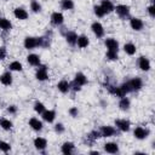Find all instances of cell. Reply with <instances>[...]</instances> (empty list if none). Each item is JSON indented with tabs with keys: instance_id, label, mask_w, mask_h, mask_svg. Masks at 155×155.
Here are the masks:
<instances>
[{
	"instance_id": "7a4b0ae2",
	"label": "cell",
	"mask_w": 155,
	"mask_h": 155,
	"mask_svg": "<svg viewBox=\"0 0 155 155\" xmlns=\"http://www.w3.org/2000/svg\"><path fill=\"white\" fill-rule=\"evenodd\" d=\"M149 134H150L149 128L143 127V126H137V127H134V130H133V137H134L136 139H138V140H143V139L148 138Z\"/></svg>"
},
{
	"instance_id": "4fadbf2b",
	"label": "cell",
	"mask_w": 155,
	"mask_h": 155,
	"mask_svg": "<svg viewBox=\"0 0 155 155\" xmlns=\"http://www.w3.org/2000/svg\"><path fill=\"white\" fill-rule=\"evenodd\" d=\"M104 45L107 47V51H116L119 52V41L114 38H107L104 40Z\"/></svg>"
},
{
	"instance_id": "60d3db41",
	"label": "cell",
	"mask_w": 155,
	"mask_h": 155,
	"mask_svg": "<svg viewBox=\"0 0 155 155\" xmlns=\"http://www.w3.org/2000/svg\"><path fill=\"white\" fill-rule=\"evenodd\" d=\"M7 56V50L5 46H0V61H4Z\"/></svg>"
},
{
	"instance_id": "74e56055",
	"label": "cell",
	"mask_w": 155,
	"mask_h": 155,
	"mask_svg": "<svg viewBox=\"0 0 155 155\" xmlns=\"http://www.w3.org/2000/svg\"><path fill=\"white\" fill-rule=\"evenodd\" d=\"M68 113H69V115H70L71 117H78V115H79V109H78V107H71V108H69Z\"/></svg>"
},
{
	"instance_id": "8fae6325",
	"label": "cell",
	"mask_w": 155,
	"mask_h": 155,
	"mask_svg": "<svg viewBox=\"0 0 155 155\" xmlns=\"http://www.w3.org/2000/svg\"><path fill=\"white\" fill-rule=\"evenodd\" d=\"M28 125H29V127H30L33 131H35V132H40V131L44 128V124H42V121L39 120V119L35 117V116H33V117L29 119Z\"/></svg>"
},
{
	"instance_id": "52a82bcc",
	"label": "cell",
	"mask_w": 155,
	"mask_h": 155,
	"mask_svg": "<svg viewBox=\"0 0 155 155\" xmlns=\"http://www.w3.org/2000/svg\"><path fill=\"white\" fill-rule=\"evenodd\" d=\"M99 133H101V137H104V138H109V137H114L117 131L114 126H109V125H105V126H102L99 128Z\"/></svg>"
},
{
	"instance_id": "83f0119b",
	"label": "cell",
	"mask_w": 155,
	"mask_h": 155,
	"mask_svg": "<svg viewBox=\"0 0 155 155\" xmlns=\"http://www.w3.org/2000/svg\"><path fill=\"white\" fill-rule=\"evenodd\" d=\"M98 138H101L99 130H98V131H97V130H93V131H91L90 133L86 134V140H87L88 143H93V142H96Z\"/></svg>"
},
{
	"instance_id": "4316f807",
	"label": "cell",
	"mask_w": 155,
	"mask_h": 155,
	"mask_svg": "<svg viewBox=\"0 0 155 155\" xmlns=\"http://www.w3.org/2000/svg\"><path fill=\"white\" fill-rule=\"evenodd\" d=\"M0 29L2 31H10L12 29V23L5 17H0Z\"/></svg>"
},
{
	"instance_id": "2e32d148",
	"label": "cell",
	"mask_w": 155,
	"mask_h": 155,
	"mask_svg": "<svg viewBox=\"0 0 155 155\" xmlns=\"http://www.w3.org/2000/svg\"><path fill=\"white\" fill-rule=\"evenodd\" d=\"M41 117L45 122H48V124H52L54 120H56V110L54 109H46L42 114H41Z\"/></svg>"
},
{
	"instance_id": "7c38bea8",
	"label": "cell",
	"mask_w": 155,
	"mask_h": 155,
	"mask_svg": "<svg viewBox=\"0 0 155 155\" xmlns=\"http://www.w3.org/2000/svg\"><path fill=\"white\" fill-rule=\"evenodd\" d=\"M33 144H34V147H35L36 150H39V151H44V150L46 149V147H47V139L44 138V137L38 136V137L34 138Z\"/></svg>"
},
{
	"instance_id": "f1b7e54d",
	"label": "cell",
	"mask_w": 155,
	"mask_h": 155,
	"mask_svg": "<svg viewBox=\"0 0 155 155\" xmlns=\"http://www.w3.org/2000/svg\"><path fill=\"white\" fill-rule=\"evenodd\" d=\"M0 127L5 131H11L12 127H13V124L10 119H6V117H1L0 119Z\"/></svg>"
},
{
	"instance_id": "d6986e66",
	"label": "cell",
	"mask_w": 155,
	"mask_h": 155,
	"mask_svg": "<svg viewBox=\"0 0 155 155\" xmlns=\"http://www.w3.org/2000/svg\"><path fill=\"white\" fill-rule=\"evenodd\" d=\"M13 16L19 21H25L29 17V13L24 7H16L13 10Z\"/></svg>"
},
{
	"instance_id": "e0dca14e",
	"label": "cell",
	"mask_w": 155,
	"mask_h": 155,
	"mask_svg": "<svg viewBox=\"0 0 155 155\" xmlns=\"http://www.w3.org/2000/svg\"><path fill=\"white\" fill-rule=\"evenodd\" d=\"M74 151H75V144H74L73 142L67 140V142H64V143L62 144V147H61V153L64 154V155H71Z\"/></svg>"
},
{
	"instance_id": "8992f818",
	"label": "cell",
	"mask_w": 155,
	"mask_h": 155,
	"mask_svg": "<svg viewBox=\"0 0 155 155\" xmlns=\"http://www.w3.org/2000/svg\"><path fill=\"white\" fill-rule=\"evenodd\" d=\"M50 22L52 25H56V27H59L64 23V16L62 12L59 11H54L51 13V17H50Z\"/></svg>"
},
{
	"instance_id": "7bdbcfd3",
	"label": "cell",
	"mask_w": 155,
	"mask_h": 155,
	"mask_svg": "<svg viewBox=\"0 0 155 155\" xmlns=\"http://www.w3.org/2000/svg\"><path fill=\"white\" fill-rule=\"evenodd\" d=\"M150 1H151V2H153V1H154V0H150Z\"/></svg>"
},
{
	"instance_id": "277c9868",
	"label": "cell",
	"mask_w": 155,
	"mask_h": 155,
	"mask_svg": "<svg viewBox=\"0 0 155 155\" xmlns=\"http://www.w3.org/2000/svg\"><path fill=\"white\" fill-rule=\"evenodd\" d=\"M35 79L38 81H46L48 79V70H47V65L45 64H40L35 71Z\"/></svg>"
},
{
	"instance_id": "ac0fdd59",
	"label": "cell",
	"mask_w": 155,
	"mask_h": 155,
	"mask_svg": "<svg viewBox=\"0 0 155 155\" xmlns=\"http://www.w3.org/2000/svg\"><path fill=\"white\" fill-rule=\"evenodd\" d=\"M103 149L105 153L108 154H117L120 151L119 149V144L115 143V142H107L104 145H103Z\"/></svg>"
},
{
	"instance_id": "ee69618b",
	"label": "cell",
	"mask_w": 155,
	"mask_h": 155,
	"mask_svg": "<svg viewBox=\"0 0 155 155\" xmlns=\"http://www.w3.org/2000/svg\"><path fill=\"white\" fill-rule=\"evenodd\" d=\"M101 1H102V0H101Z\"/></svg>"
},
{
	"instance_id": "ab89813d",
	"label": "cell",
	"mask_w": 155,
	"mask_h": 155,
	"mask_svg": "<svg viewBox=\"0 0 155 155\" xmlns=\"http://www.w3.org/2000/svg\"><path fill=\"white\" fill-rule=\"evenodd\" d=\"M147 12H148V15H149L151 18H154V17H155V6H154L153 4H150V5L147 7Z\"/></svg>"
},
{
	"instance_id": "d590c367",
	"label": "cell",
	"mask_w": 155,
	"mask_h": 155,
	"mask_svg": "<svg viewBox=\"0 0 155 155\" xmlns=\"http://www.w3.org/2000/svg\"><path fill=\"white\" fill-rule=\"evenodd\" d=\"M105 58L108 61H116L119 58V53L116 51H107L105 53Z\"/></svg>"
},
{
	"instance_id": "e575fe53",
	"label": "cell",
	"mask_w": 155,
	"mask_h": 155,
	"mask_svg": "<svg viewBox=\"0 0 155 155\" xmlns=\"http://www.w3.org/2000/svg\"><path fill=\"white\" fill-rule=\"evenodd\" d=\"M10 150H11V144L7 143L6 140L0 139V151H2V153H8Z\"/></svg>"
},
{
	"instance_id": "9a60e30c",
	"label": "cell",
	"mask_w": 155,
	"mask_h": 155,
	"mask_svg": "<svg viewBox=\"0 0 155 155\" xmlns=\"http://www.w3.org/2000/svg\"><path fill=\"white\" fill-rule=\"evenodd\" d=\"M130 87H131V91H139L142 87H143V80L139 78V76H136V78H132L131 80L127 81Z\"/></svg>"
},
{
	"instance_id": "603a6c76",
	"label": "cell",
	"mask_w": 155,
	"mask_h": 155,
	"mask_svg": "<svg viewBox=\"0 0 155 155\" xmlns=\"http://www.w3.org/2000/svg\"><path fill=\"white\" fill-rule=\"evenodd\" d=\"M64 38H65V41L70 45V46H75L76 45V39H78V34L73 30H68L65 34H64Z\"/></svg>"
},
{
	"instance_id": "44dd1931",
	"label": "cell",
	"mask_w": 155,
	"mask_h": 155,
	"mask_svg": "<svg viewBox=\"0 0 155 155\" xmlns=\"http://www.w3.org/2000/svg\"><path fill=\"white\" fill-rule=\"evenodd\" d=\"M76 45L79 48H86L88 45H90V39L87 35L85 34H81V35H78V39H76Z\"/></svg>"
},
{
	"instance_id": "8d00e7d4",
	"label": "cell",
	"mask_w": 155,
	"mask_h": 155,
	"mask_svg": "<svg viewBox=\"0 0 155 155\" xmlns=\"http://www.w3.org/2000/svg\"><path fill=\"white\" fill-rule=\"evenodd\" d=\"M53 130H54L56 133L62 134V133H64V131H65V126H64L62 122H57V124L53 126Z\"/></svg>"
},
{
	"instance_id": "5bb4252c",
	"label": "cell",
	"mask_w": 155,
	"mask_h": 155,
	"mask_svg": "<svg viewBox=\"0 0 155 155\" xmlns=\"http://www.w3.org/2000/svg\"><path fill=\"white\" fill-rule=\"evenodd\" d=\"M12 82H13V76H12L11 70L4 71V73L0 75V84H1V85H4V86H11Z\"/></svg>"
},
{
	"instance_id": "6da1fadb",
	"label": "cell",
	"mask_w": 155,
	"mask_h": 155,
	"mask_svg": "<svg viewBox=\"0 0 155 155\" xmlns=\"http://www.w3.org/2000/svg\"><path fill=\"white\" fill-rule=\"evenodd\" d=\"M88 82L87 80V76L82 73V71H78L75 75H74V80L70 82V90L73 91H81V87L85 86L86 84Z\"/></svg>"
},
{
	"instance_id": "836d02e7",
	"label": "cell",
	"mask_w": 155,
	"mask_h": 155,
	"mask_svg": "<svg viewBox=\"0 0 155 155\" xmlns=\"http://www.w3.org/2000/svg\"><path fill=\"white\" fill-rule=\"evenodd\" d=\"M93 12H94V15H96L98 18H102V17L105 16V12H104V10L102 8L101 5H94V6H93Z\"/></svg>"
},
{
	"instance_id": "d6a6232c",
	"label": "cell",
	"mask_w": 155,
	"mask_h": 155,
	"mask_svg": "<svg viewBox=\"0 0 155 155\" xmlns=\"http://www.w3.org/2000/svg\"><path fill=\"white\" fill-rule=\"evenodd\" d=\"M41 4L38 1V0H31L30 1V10H31V12H34V13H39L40 11H41Z\"/></svg>"
},
{
	"instance_id": "4dcf8cb0",
	"label": "cell",
	"mask_w": 155,
	"mask_h": 155,
	"mask_svg": "<svg viewBox=\"0 0 155 155\" xmlns=\"http://www.w3.org/2000/svg\"><path fill=\"white\" fill-rule=\"evenodd\" d=\"M75 6L73 0H61V8L64 11H70Z\"/></svg>"
},
{
	"instance_id": "f546056e",
	"label": "cell",
	"mask_w": 155,
	"mask_h": 155,
	"mask_svg": "<svg viewBox=\"0 0 155 155\" xmlns=\"http://www.w3.org/2000/svg\"><path fill=\"white\" fill-rule=\"evenodd\" d=\"M8 70H11V71H22L23 70V64L19 61H12L8 64Z\"/></svg>"
},
{
	"instance_id": "f35d334b",
	"label": "cell",
	"mask_w": 155,
	"mask_h": 155,
	"mask_svg": "<svg viewBox=\"0 0 155 155\" xmlns=\"http://www.w3.org/2000/svg\"><path fill=\"white\" fill-rule=\"evenodd\" d=\"M17 110H18V108H17V105H15V104H11V105H8V107L6 108V111H7L8 114H11V115H15V114L17 113Z\"/></svg>"
},
{
	"instance_id": "5b68a950",
	"label": "cell",
	"mask_w": 155,
	"mask_h": 155,
	"mask_svg": "<svg viewBox=\"0 0 155 155\" xmlns=\"http://www.w3.org/2000/svg\"><path fill=\"white\" fill-rule=\"evenodd\" d=\"M114 125L116 126V130H119L120 132H128L131 130V122L126 119H116L114 121Z\"/></svg>"
},
{
	"instance_id": "ffe728a7",
	"label": "cell",
	"mask_w": 155,
	"mask_h": 155,
	"mask_svg": "<svg viewBox=\"0 0 155 155\" xmlns=\"http://www.w3.org/2000/svg\"><path fill=\"white\" fill-rule=\"evenodd\" d=\"M57 90H58L61 93H63V94L68 93V92L70 91V82H69L67 79L59 80L58 84H57Z\"/></svg>"
},
{
	"instance_id": "1f68e13d",
	"label": "cell",
	"mask_w": 155,
	"mask_h": 155,
	"mask_svg": "<svg viewBox=\"0 0 155 155\" xmlns=\"http://www.w3.org/2000/svg\"><path fill=\"white\" fill-rule=\"evenodd\" d=\"M34 111L36 113V114H39V115H41L45 110H46V107H45V104L42 103V102H40V101H36L35 103H34Z\"/></svg>"
},
{
	"instance_id": "3957f363",
	"label": "cell",
	"mask_w": 155,
	"mask_h": 155,
	"mask_svg": "<svg viewBox=\"0 0 155 155\" xmlns=\"http://www.w3.org/2000/svg\"><path fill=\"white\" fill-rule=\"evenodd\" d=\"M114 11L116 12V15L120 18L125 19V18L130 17V11L131 10H130V6L128 5H126V4H119V5H116L114 7Z\"/></svg>"
},
{
	"instance_id": "7402d4cb",
	"label": "cell",
	"mask_w": 155,
	"mask_h": 155,
	"mask_svg": "<svg viewBox=\"0 0 155 155\" xmlns=\"http://www.w3.org/2000/svg\"><path fill=\"white\" fill-rule=\"evenodd\" d=\"M27 62L28 64L33 65V67H39L41 64V59H40V56L36 54V53H29L27 56Z\"/></svg>"
},
{
	"instance_id": "b9f144b4",
	"label": "cell",
	"mask_w": 155,
	"mask_h": 155,
	"mask_svg": "<svg viewBox=\"0 0 155 155\" xmlns=\"http://www.w3.org/2000/svg\"><path fill=\"white\" fill-rule=\"evenodd\" d=\"M90 154H92V155H99V151L98 150H91Z\"/></svg>"
},
{
	"instance_id": "cb8c5ba5",
	"label": "cell",
	"mask_w": 155,
	"mask_h": 155,
	"mask_svg": "<svg viewBox=\"0 0 155 155\" xmlns=\"http://www.w3.org/2000/svg\"><path fill=\"white\" fill-rule=\"evenodd\" d=\"M124 52L127 54V56H134L136 54V52H137V46L133 44V42H126L125 45H124Z\"/></svg>"
},
{
	"instance_id": "ba28073f",
	"label": "cell",
	"mask_w": 155,
	"mask_h": 155,
	"mask_svg": "<svg viewBox=\"0 0 155 155\" xmlns=\"http://www.w3.org/2000/svg\"><path fill=\"white\" fill-rule=\"evenodd\" d=\"M138 63V68L142 70V71H149L151 69V63H150V59L147 57V56H140L137 61Z\"/></svg>"
},
{
	"instance_id": "484cf974",
	"label": "cell",
	"mask_w": 155,
	"mask_h": 155,
	"mask_svg": "<svg viewBox=\"0 0 155 155\" xmlns=\"http://www.w3.org/2000/svg\"><path fill=\"white\" fill-rule=\"evenodd\" d=\"M130 107H131V101H130V98L126 97V96L121 97L120 101H119V108H120L121 110H124V111H127V110L130 109Z\"/></svg>"
},
{
	"instance_id": "30bf717a",
	"label": "cell",
	"mask_w": 155,
	"mask_h": 155,
	"mask_svg": "<svg viewBox=\"0 0 155 155\" xmlns=\"http://www.w3.org/2000/svg\"><path fill=\"white\" fill-rule=\"evenodd\" d=\"M91 30H92V33H93L98 39L104 36V27H103V24H102L101 22H98V21H94V22L91 24Z\"/></svg>"
},
{
	"instance_id": "9c48e42d",
	"label": "cell",
	"mask_w": 155,
	"mask_h": 155,
	"mask_svg": "<svg viewBox=\"0 0 155 155\" xmlns=\"http://www.w3.org/2000/svg\"><path fill=\"white\" fill-rule=\"evenodd\" d=\"M130 27L134 31H140L144 28V22L139 17H131L130 18Z\"/></svg>"
},
{
	"instance_id": "d4e9b609",
	"label": "cell",
	"mask_w": 155,
	"mask_h": 155,
	"mask_svg": "<svg viewBox=\"0 0 155 155\" xmlns=\"http://www.w3.org/2000/svg\"><path fill=\"white\" fill-rule=\"evenodd\" d=\"M99 5H101V6H102V8L104 10L105 15L111 13V12L114 11V7H115V5H114V4H113L110 0H102Z\"/></svg>"
}]
</instances>
